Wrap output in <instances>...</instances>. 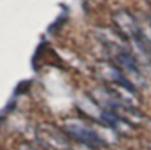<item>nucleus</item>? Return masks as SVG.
I'll list each match as a JSON object with an SVG mask.
<instances>
[{"label":"nucleus","mask_w":151,"mask_h":150,"mask_svg":"<svg viewBox=\"0 0 151 150\" xmlns=\"http://www.w3.org/2000/svg\"><path fill=\"white\" fill-rule=\"evenodd\" d=\"M68 130L70 131V134L75 138H78L79 141H82V143H85L88 146H100V144H103L101 138L93 130H90L88 127H85V125H82L79 122H72L68 127Z\"/></svg>","instance_id":"1"}]
</instances>
